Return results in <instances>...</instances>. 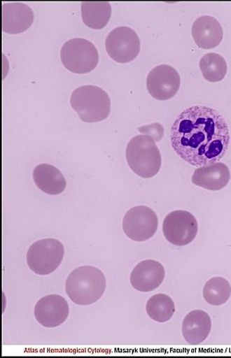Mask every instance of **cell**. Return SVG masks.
Instances as JSON below:
<instances>
[{
    "instance_id": "cell-1",
    "label": "cell",
    "mask_w": 231,
    "mask_h": 358,
    "mask_svg": "<svg viewBox=\"0 0 231 358\" xmlns=\"http://www.w3.org/2000/svg\"><path fill=\"white\" fill-rule=\"evenodd\" d=\"M176 154L195 166L218 163L230 143L229 125L216 109L193 106L176 118L170 134Z\"/></svg>"
},
{
    "instance_id": "cell-2",
    "label": "cell",
    "mask_w": 231,
    "mask_h": 358,
    "mask_svg": "<svg viewBox=\"0 0 231 358\" xmlns=\"http://www.w3.org/2000/svg\"><path fill=\"white\" fill-rule=\"evenodd\" d=\"M106 279L100 268L82 266L72 271L66 281V294L74 304L89 306L105 294Z\"/></svg>"
},
{
    "instance_id": "cell-3",
    "label": "cell",
    "mask_w": 231,
    "mask_h": 358,
    "mask_svg": "<svg viewBox=\"0 0 231 358\" xmlns=\"http://www.w3.org/2000/svg\"><path fill=\"white\" fill-rule=\"evenodd\" d=\"M126 159L132 172L143 178H151L160 171L162 157L154 138L137 135L129 141Z\"/></svg>"
},
{
    "instance_id": "cell-4",
    "label": "cell",
    "mask_w": 231,
    "mask_h": 358,
    "mask_svg": "<svg viewBox=\"0 0 231 358\" xmlns=\"http://www.w3.org/2000/svg\"><path fill=\"white\" fill-rule=\"evenodd\" d=\"M71 106L83 122L97 123L111 114V101L102 88L85 85L72 92Z\"/></svg>"
},
{
    "instance_id": "cell-5",
    "label": "cell",
    "mask_w": 231,
    "mask_h": 358,
    "mask_svg": "<svg viewBox=\"0 0 231 358\" xmlns=\"http://www.w3.org/2000/svg\"><path fill=\"white\" fill-rule=\"evenodd\" d=\"M65 248L55 238H45L34 242L29 248L26 262L28 267L37 275H49L62 265Z\"/></svg>"
},
{
    "instance_id": "cell-6",
    "label": "cell",
    "mask_w": 231,
    "mask_h": 358,
    "mask_svg": "<svg viewBox=\"0 0 231 358\" xmlns=\"http://www.w3.org/2000/svg\"><path fill=\"white\" fill-rule=\"evenodd\" d=\"M60 59L62 64L69 71L85 74L97 67L99 54L94 45L88 40L74 38L63 45Z\"/></svg>"
},
{
    "instance_id": "cell-7",
    "label": "cell",
    "mask_w": 231,
    "mask_h": 358,
    "mask_svg": "<svg viewBox=\"0 0 231 358\" xmlns=\"http://www.w3.org/2000/svg\"><path fill=\"white\" fill-rule=\"evenodd\" d=\"M158 218L150 207L139 205L129 210L124 215L122 229L127 238L132 241H149L157 233Z\"/></svg>"
},
{
    "instance_id": "cell-8",
    "label": "cell",
    "mask_w": 231,
    "mask_h": 358,
    "mask_svg": "<svg viewBox=\"0 0 231 358\" xmlns=\"http://www.w3.org/2000/svg\"><path fill=\"white\" fill-rule=\"evenodd\" d=\"M162 229L164 238L170 244L177 247L187 246L197 236V219L187 210H174L166 216Z\"/></svg>"
},
{
    "instance_id": "cell-9",
    "label": "cell",
    "mask_w": 231,
    "mask_h": 358,
    "mask_svg": "<svg viewBox=\"0 0 231 358\" xmlns=\"http://www.w3.org/2000/svg\"><path fill=\"white\" fill-rule=\"evenodd\" d=\"M106 49L114 62L124 64L136 59L141 50V40L134 29L120 26L106 37Z\"/></svg>"
},
{
    "instance_id": "cell-10",
    "label": "cell",
    "mask_w": 231,
    "mask_h": 358,
    "mask_svg": "<svg viewBox=\"0 0 231 358\" xmlns=\"http://www.w3.org/2000/svg\"><path fill=\"white\" fill-rule=\"evenodd\" d=\"M146 87L155 99L164 101L174 97L181 87V76L172 66L162 64L153 69L146 79Z\"/></svg>"
},
{
    "instance_id": "cell-11",
    "label": "cell",
    "mask_w": 231,
    "mask_h": 358,
    "mask_svg": "<svg viewBox=\"0 0 231 358\" xmlns=\"http://www.w3.org/2000/svg\"><path fill=\"white\" fill-rule=\"evenodd\" d=\"M69 307L67 300L59 294H48L37 301L34 317L46 328H57L67 320Z\"/></svg>"
},
{
    "instance_id": "cell-12",
    "label": "cell",
    "mask_w": 231,
    "mask_h": 358,
    "mask_svg": "<svg viewBox=\"0 0 231 358\" xmlns=\"http://www.w3.org/2000/svg\"><path fill=\"white\" fill-rule=\"evenodd\" d=\"M166 271L163 265L153 259L139 262L132 270L130 282L135 290L149 293L158 289L163 282Z\"/></svg>"
},
{
    "instance_id": "cell-13",
    "label": "cell",
    "mask_w": 231,
    "mask_h": 358,
    "mask_svg": "<svg viewBox=\"0 0 231 358\" xmlns=\"http://www.w3.org/2000/svg\"><path fill=\"white\" fill-rule=\"evenodd\" d=\"M34 20L33 10L24 3H4L2 5V30L6 34L23 33L31 27Z\"/></svg>"
},
{
    "instance_id": "cell-14",
    "label": "cell",
    "mask_w": 231,
    "mask_h": 358,
    "mask_svg": "<svg viewBox=\"0 0 231 358\" xmlns=\"http://www.w3.org/2000/svg\"><path fill=\"white\" fill-rule=\"evenodd\" d=\"M230 180V171L227 164L214 163L208 166L198 167L192 177V184L204 189H223Z\"/></svg>"
},
{
    "instance_id": "cell-15",
    "label": "cell",
    "mask_w": 231,
    "mask_h": 358,
    "mask_svg": "<svg viewBox=\"0 0 231 358\" xmlns=\"http://www.w3.org/2000/svg\"><path fill=\"white\" fill-rule=\"evenodd\" d=\"M192 34L199 48L212 49L220 44L224 31L218 20L212 16H202L193 22Z\"/></svg>"
},
{
    "instance_id": "cell-16",
    "label": "cell",
    "mask_w": 231,
    "mask_h": 358,
    "mask_svg": "<svg viewBox=\"0 0 231 358\" xmlns=\"http://www.w3.org/2000/svg\"><path fill=\"white\" fill-rule=\"evenodd\" d=\"M211 328L212 322L209 315L200 310L190 311L183 322L184 340L190 345H201L209 336Z\"/></svg>"
},
{
    "instance_id": "cell-17",
    "label": "cell",
    "mask_w": 231,
    "mask_h": 358,
    "mask_svg": "<svg viewBox=\"0 0 231 358\" xmlns=\"http://www.w3.org/2000/svg\"><path fill=\"white\" fill-rule=\"evenodd\" d=\"M33 178L37 187L48 195H59L67 187L64 176L57 167L41 164L34 169Z\"/></svg>"
},
{
    "instance_id": "cell-18",
    "label": "cell",
    "mask_w": 231,
    "mask_h": 358,
    "mask_svg": "<svg viewBox=\"0 0 231 358\" xmlns=\"http://www.w3.org/2000/svg\"><path fill=\"white\" fill-rule=\"evenodd\" d=\"M82 19L89 28L99 30L111 20L112 8L109 2H82Z\"/></svg>"
},
{
    "instance_id": "cell-19",
    "label": "cell",
    "mask_w": 231,
    "mask_h": 358,
    "mask_svg": "<svg viewBox=\"0 0 231 358\" xmlns=\"http://www.w3.org/2000/svg\"><path fill=\"white\" fill-rule=\"evenodd\" d=\"M175 304L172 297L164 294H157L150 297L146 303V313L155 322L164 323L172 319Z\"/></svg>"
},
{
    "instance_id": "cell-20",
    "label": "cell",
    "mask_w": 231,
    "mask_h": 358,
    "mask_svg": "<svg viewBox=\"0 0 231 358\" xmlns=\"http://www.w3.org/2000/svg\"><path fill=\"white\" fill-rule=\"evenodd\" d=\"M203 296L211 306L224 305L230 299L231 285L223 277H213L204 285Z\"/></svg>"
},
{
    "instance_id": "cell-21",
    "label": "cell",
    "mask_w": 231,
    "mask_h": 358,
    "mask_svg": "<svg viewBox=\"0 0 231 358\" xmlns=\"http://www.w3.org/2000/svg\"><path fill=\"white\" fill-rule=\"evenodd\" d=\"M204 79L210 83H218L224 80L227 71V62L220 55L208 53L204 55L199 63Z\"/></svg>"
},
{
    "instance_id": "cell-22",
    "label": "cell",
    "mask_w": 231,
    "mask_h": 358,
    "mask_svg": "<svg viewBox=\"0 0 231 358\" xmlns=\"http://www.w3.org/2000/svg\"><path fill=\"white\" fill-rule=\"evenodd\" d=\"M139 131L141 134L151 136L155 141H160L163 138L164 129L160 123H154L151 125L141 127L139 128Z\"/></svg>"
}]
</instances>
